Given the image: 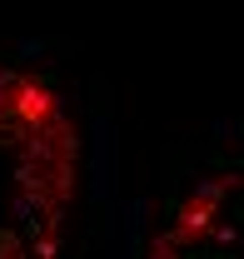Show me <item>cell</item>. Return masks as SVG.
<instances>
[{
  "mask_svg": "<svg viewBox=\"0 0 244 259\" xmlns=\"http://www.w3.org/2000/svg\"><path fill=\"white\" fill-rule=\"evenodd\" d=\"M100 259H244V125H214L154 190L120 204Z\"/></svg>",
  "mask_w": 244,
  "mask_h": 259,
  "instance_id": "obj_2",
  "label": "cell"
},
{
  "mask_svg": "<svg viewBox=\"0 0 244 259\" xmlns=\"http://www.w3.org/2000/svg\"><path fill=\"white\" fill-rule=\"evenodd\" d=\"M115 209L110 120L40 45H0V259H100Z\"/></svg>",
  "mask_w": 244,
  "mask_h": 259,
  "instance_id": "obj_1",
  "label": "cell"
}]
</instances>
